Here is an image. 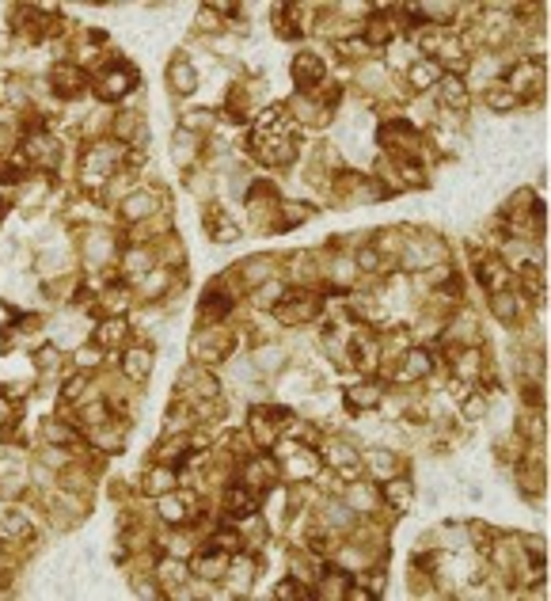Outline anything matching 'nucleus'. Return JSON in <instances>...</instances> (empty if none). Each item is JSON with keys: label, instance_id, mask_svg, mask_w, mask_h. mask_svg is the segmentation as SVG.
Returning a JSON list of instances; mask_svg holds the SVG:
<instances>
[{"label": "nucleus", "instance_id": "nucleus-17", "mask_svg": "<svg viewBox=\"0 0 551 601\" xmlns=\"http://www.w3.org/2000/svg\"><path fill=\"white\" fill-rule=\"evenodd\" d=\"M308 217H312V209L308 206H285V217L278 221V229H293L296 221H308Z\"/></svg>", "mask_w": 551, "mask_h": 601}, {"label": "nucleus", "instance_id": "nucleus-5", "mask_svg": "<svg viewBox=\"0 0 551 601\" xmlns=\"http://www.w3.org/2000/svg\"><path fill=\"white\" fill-rule=\"evenodd\" d=\"M206 229H209V236H213L217 240V244H232V240H236V221H228V217H224V209H209V214H206Z\"/></svg>", "mask_w": 551, "mask_h": 601}, {"label": "nucleus", "instance_id": "nucleus-11", "mask_svg": "<svg viewBox=\"0 0 551 601\" xmlns=\"http://www.w3.org/2000/svg\"><path fill=\"white\" fill-rule=\"evenodd\" d=\"M384 499L395 506V510H407V506H411V484H407V479H388Z\"/></svg>", "mask_w": 551, "mask_h": 601}, {"label": "nucleus", "instance_id": "nucleus-14", "mask_svg": "<svg viewBox=\"0 0 551 601\" xmlns=\"http://www.w3.org/2000/svg\"><path fill=\"white\" fill-rule=\"evenodd\" d=\"M441 99H445V103H456V107H464V103H468V91H464L460 80L445 76V80H441Z\"/></svg>", "mask_w": 551, "mask_h": 601}, {"label": "nucleus", "instance_id": "nucleus-3", "mask_svg": "<svg viewBox=\"0 0 551 601\" xmlns=\"http://www.w3.org/2000/svg\"><path fill=\"white\" fill-rule=\"evenodd\" d=\"M194 575H202V578H221L224 575V567H228V552L224 548H206L202 556H194Z\"/></svg>", "mask_w": 551, "mask_h": 601}, {"label": "nucleus", "instance_id": "nucleus-12", "mask_svg": "<svg viewBox=\"0 0 551 601\" xmlns=\"http://www.w3.org/2000/svg\"><path fill=\"white\" fill-rule=\"evenodd\" d=\"M486 103H491L494 111H510V107H517V95L510 91V84H494L491 95H486Z\"/></svg>", "mask_w": 551, "mask_h": 601}, {"label": "nucleus", "instance_id": "nucleus-23", "mask_svg": "<svg viewBox=\"0 0 551 601\" xmlns=\"http://www.w3.org/2000/svg\"><path fill=\"white\" fill-rule=\"evenodd\" d=\"M148 487H156V491H167V487H172V472H156Z\"/></svg>", "mask_w": 551, "mask_h": 601}, {"label": "nucleus", "instance_id": "nucleus-6", "mask_svg": "<svg viewBox=\"0 0 551 601\" xmlns=\"http://www.w3.org/2000/svg\"><path fill=\"white\" fill-rule=\"evenodd\" d=\"M54 84H58V91H65V95H76L80 88H88V76L73 65H58L54 69Z\"/></svg>", "mask_w": 551, "mask_h": 601}, {"label": "nucleus", "instance_id": "nucleus-22", "mask_svg": "<svg viewBox=\"0 0 551 601\" xmlns=\"http://www.w3.org/2000/svg\"><path fill=\"white\" fill-rule=\"evenodd\" d=\"M164 518L167 521H179L183 518V510H179V503H175V499H164Z\"/></svg>", "mask_w": 551, "mask_h": 601}, {"label": "nucleus", "instance_id": "nucleus-16", "mask_svg": "<svg viewBox=\"0 0 551 601\" xmlns=\"http://www.w3.org/2000/svg\"><path fill=\"white\" fill-rule=\"evenodd\" d=\"M411 80L419 84V88H426V84L441 80V73H437V65H426V61H422V65H414V69H411Z\"/></svg>", "mask_w": 551, "mask_h": 601}, {"label": "nucleus", "instance_id": "nucleus-13", "mask_svg": "<svg viewBox=\"0 0 551 601\" xmlns=\"http://www.w3.org/2000/svg\"><path fill=\"white\" fill-rule=\"evenodd\" d=\"M167 76H172L175 91H194V69L183 65V61H175L172 69H167Z\"/></svg>", "mask_w": 551, "mask_h": 601}, {"label": "nucleus", "instance_id": "nucleus-15", "mask_svg": "<svg viewBox=\"0 0 551 601\" xmlns=\"http://www.w3.org/2000/svg\"><path fill=\"white\" fill-rule=\"evenodd\" d=\"M430 370V354H422V350H414V354H407V370L399 373V377H422V373Z\"/></svg>", "mask_w": 551, "mask_h": 601}, {"label": "nucleus", "instance_id": "nucleus-24", "mask_svg": "<svg viewBox=\"0 0 551 601\" xmlns=\"http://www.w3.org/2000/svg\"><path fill=\"white\" fill-rule=\"evenodd\" d=\"M80 388H84V377H73L65 385V400H76V396H80Z\"/></svg>", "mask_w": 551, "mask_h": 601}, {"label": "nucleus", "instance_id": "nucleus-1", "mask_svg": "<svg viewBox=\"0 0 551 601\" xmlns=\"http://www.w3.org/2000/svg\"><path fill=\"white\" fill-rule=\"evenodd\" d=\"M133 84H137V73H133L130 65H122V61H115L107 73L99 76V95L103 99H122Z\"/></svg>", "mask_w": 551, "mask_h": 601}, {"label": "nucleus", "instance_id": "nucleus-25", "mask_svg": "<svg viewBox=\"0 0 551 601\" xmlns=\"http://www.w3.org/2000/svg\"><path fill=\"white\" fill-rule=\"evenodd\" d=\"M0 350H8V339H4V335H0Z\"/></svg>", "mask_w": 551, "mask_h": 601}, {"label": "nucleus", "instance_id": "nucleus-2", "mask_svg": "<svg viewBox=\"0 0 551 601\" xmlns=\"http://www.w3.org/2000/svg\"><path fill=\"white\" fill-rule=\"evenodd\" d=\"M293 80L301 91H312L323 84V61L316 58V54H301V58L293 61Z\"/></svg>", "mask_w": 551, "mask_h": 601}, {"label": "nucleus", "instance_id": "nucleus-20", "mask_svg": "<svg viewBox=\"0 0 551 601\" xmlns=\"http://www.w3.org/2000/svg\"><path fill=\"white\" fill-rule=\"evenodd\" d=\"M148 206H152V198H148V194L130 198V206H126V214H130V217H141V214H148Z\"/></svg>", "mask_w": 551, "mask_h": 601}, {"label": "nucleus", "instance_id": "nucleus-8", "mask_svg": "<svg viewBox=\"0 0 551 601\" xmlns=\"http://www.w3.org/2000/svg\"><path fill=\"white\" fill-rule=\"evenodd\" d=\"M479 282H483V286L491 289V293H498V289H502L506 282H510V271H506V267L498 263V259H486V263H479Z\"/></svg>", "mask_w": 551, "mask_h": 601}, {"label": "nucleus", "instance_id": "nucleus-18", "mask_svg": "<svg viewBox=\"0 0 551 601\" xmlns=\"http://www.w3.org/2000/svg\"><path fill=\"white\" fill-rule=\"evenodd\" d=\"M122 335H126V324L122 320H107L103 328H99V343H118Z\"/></svg>", "mask_w": 551, "mask_h": 601}, {"label": "nucleus", "instance_id": "nucleus-9", "mask_svg": "<svg viewBox=\"0 0 551 601\" xmlns=\"http://www.w3.org/2000/svg\"><path fill=\"white\" fill-rule=\"evenodd\" d=\"M224 510H228L232 518H247V514H255V495L239 491V487H228V495H224Z\"/></svg>", "mask_w": 551, "mask_h": 601}, {"label": "nucleus", "instance_id": "nucleus-10", "mask_svg": "<svg viewBox=\"0 0 551 601\" xmlns=\"http://www.w3.org/2000/svg\"><path fill=\"white\" fill-rule=\"evenodd\" d=\"M122 370H126V377L145 381L148 373H152V358H148L145 350H130V354H126V362H122Z\"/></svg>", "mask_w": 551, "mask_h": 601}, {"label": "nucleus", "instance_id": "nucleus-21", "mask_svg": "<svg viewBox=\"0 0 551 601\" xmlns=\"http://www.w3.org/2000/svg\"><path fill=\"white\" fill-rule=\"evenodd\" d=\"M274 593H278V598H308L312 590H305V586H296V582H281Z\"/></svg>", "mask_w": 551, "mask_h": 601}, {"label": "nucleus", "instance_id": "nucleus-19", "mask_svg": "<svg viewBox=\"0 0 551 601\" xmlns=\"http://www.w3.org/2000/svg\"><path fill=\"white\" fill-rule=\"evenodd\" d=\"M377 400H380V396H377V388H354V392H350V407H357V404H377Z\"/></svg>", "mask_w": 551, "mask_h": 601}, {"label": "nucleus", "instance_id": "nucleus-4", "mask_svg": "<svg viewBox=\"0 0 551 601\" xmlns=\"http://www.w3.org/2000/svg\"><path fill=\"white\" fill-rule=\"evenodd\" d=\"M510 84H513V95L517 91H536V88H543V65L540 61H525V65H517L510 73Z\"/></svg>", "mask_w": 551, "mask_h": 601}, {"label": "nucleus", "instance_id": "nucleus-7", "mask_svg": "<svg viewBox=\"0 0 551 601\" xmlns=\"http://www.w3.org/2000/svg\"><path fill=\"white\" fill-rule=\"evenodd\" d=\"M232 313V297L221 293V289H209L206 297H202V316L206 320H224V316Z\"/></svg>", "mask_w": 551, "mask_h": 601}]
</instances>
